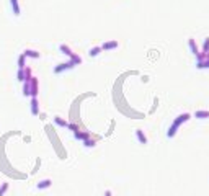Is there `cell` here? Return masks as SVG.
Here are the masks:
<instances>
[{"instance_id":"8","label":"cell","mask_w":209,"mask_h":196,"mask_svg":"<svg viewBox=\"0 0 209 196\" xmlns=\"http://www.w3.org/2000/svg\"><path fill=\"white\" fill-rule=\"evenodd\" d=\"M194 118H196V119H206V118H209V111L198 110V111H194Z\"/></svg>"},{"instance_id":"19","label":"cell","mask_w":209,"mask_h":196,"mask_svg":"<svg viewBox=\"0 0 209 196\" xmlns=\"http://www.w3.org/2000/svg\"><path fill=\"white\" fill-rule=\"evenodd\" d=\"M25 59H26V57H25V54H21V56L18 57V69H20V70L26 69V65H25Z\"/></svg>"},{"instance_id":"16","label":"cell","mask_w":209,"mask_h":196,"mask_svg":"<svg viewBox=\"0 0 209 196\" xmlns=\"http://www.w3.org/2000/svg\"><path fill=\"white\" fill-rule=\"evenodd\" d=\"M196 67H198V69H209V59L198 61V62H196Z\"/></svg>"},{"instance_id":"14","label":"cell","mask_w":209,"mask_h":196,"mask_svg":"<svg viewBox=\"0 0 209 196\" xmlns=\"http://www.w3.org/2000/svg\"><path fill=\"white\" fill-rule=\"evenodd\" d=\"M102 46H95V48H92L90 51H88V54H90V57H97L100 53H102Z\"/></svg>"},{"instance_id":"5","label":"cell","mask_w":209,"mask_h":196,"mask_svg":"<svg viewBox=\"0 0 209 196\" xmlns=\"http://www.w3.org/2000/svg\"><path fill=\"white\" fill-rule=\"evenodd\" d=\"M31 113L34 116L39 114V103H38V98H31Z\"/></svg>"},{"instance_id":"26","label":"cell","mask_w":209,"mask_h":196,"mask_svg":"<svg viewBox=\"0 0 209 196\" xmlns=\"http://www.w3.org/2000/svg\"><path fill=\"white\" fill-rule=\"evenodd\" d=\"M105 196H111V191H110V190H106V191H105Z\"/></svg>"},{"instance_id":"13","label":"cell","mask_w":209,"mask_h":196,"mask_svg":"<svg viewBox=\"0 0 209 196\" xmlns=\"http://www.w3.org/2000/svg\"><path fill=\"white\" fill-rule=\"evenodd\" d=\"M23 54H25V57H34V59H38V57H39V53H38V51H33V49H26Z\"/></svg>"},{"instance_id":"27","label":"cell","mask_w":209,"mask_h":196,"mask_svg":"<svg viewBox=\"0 0 209 196\" xmlns=\"http://www.w3.org/2000/svg\"><path fill=\"white\" fill-rule=\"evenodd\" d=\"M204 59H209V54H207V56H206V57H204Z\"/></svg>"},{"instance_id":"25","label":"cell","mask_w":209,"mask_h":196,"mask_svg":"<svg viewBox=\"0 0 209 196\" xmlns=\"http://www.w3.org/2000/svg\"><path fill=\"white\" fill-rule=\"evenodd\" d=\"M70 131H74V133H77V131H78V126L77 124H74V123H69V126H67Z\"/></svg>"},{"instance_id":"11","label":"cell","mask_w":209,"mask_h":196,"mask_svg":"<svg viewBox=\"0 0 209 196\" xmlns=\"http://www.w3.org/2000/svg\"><path fill=\"white\" fill-rule=\"evenodd\" d=\"M136 136H137V139H139L141 144H147V137H146L142 129H136Z\"/></svg>"},{"instance_id":"15","label":"cell","mask_w":209,"mask_h":196,"mask_svg":"<svg viewBox=\"0 0 209 196\" xmlns=\"http://www.w3.org/2000/svg\"><path fill=\"white\" fill-rule=\"evenodd\" d=\"M54 123H56L57 126H62V128H67V126H69V123H67L66 119H62L61 116H56V118H54Z\"/></svg>"},{"instance_id":"3","label":"cell","mask_w":209,"mask_h":196,"mask_svg":"<svg viewBox=\"0 0 209 196\" xmlns=\"http://www.w3.org/2000/svg\"><path fill=\"white\" fill-rule=\"evenodd\" d=\"M30 82H31V98H36L38 97V78L33 77Z\"/></svg>"},{"instance_id":"20","label":"cell","mask_w":209,"mask_h":196,"mask_svg":"<svg viewBox=\"0 0 209 196\" xmlns=\"http://www.w3.org/2000/svg\"><path fill=\"white\" fill-rule=\"evenodd\" d=\"M203 54L204 56H207L209 54V36L204 39V43H203Z\"/></svg>"},{"instance_id":"2","label":"cell","mask_w":209,"mask_h":196,"mask_svg":"<svg viewBox=\"0 0 209 196\" xmlns=\"http://www.w3.org/2000/svg\"><path fill=\"white\" fill-rule=\"evenodd\" d=\"M190 118H191V114H190V113H183V114H178V118L173 121V124H177V126L180 128V126L183 124V123H186V121H188Z\"/></svg>"},{"instance_id":"4","label":"cell","mask_w":209,"mask_h":196,"mask_svg":"<svg viewBox=\"0 0 209 196\" xmlns=\"http://www.w3.org/2000/svg\"><path fill=\"white\" fill-rule=\"evenodd\" d=\"M74 137L80 139V141H87V139H90V133H87V131H77V133H74Z\"/></svg>"},{"instance_id":"12","label":"cell","mask_w":209,"mask_h":196,"mask_svg":"<svg viewBox=\"0 0 209 196\" xmlns=\"http://www.w3.org/2000/svg\"><path fill=\"white\" fill-rule=\"evenodd\" d=\"M23 95L31 97V82H23Z\"/></svg>"},{"instance_id":"6","label":"cell","mask_w":209,"mask_h":196,"mask_svg":"<svg viewBox=\"0 0 209 196\" xmlns=\"http://www.w3.org/2000/svg\"><path fill=\"white\" fill-rule=\"evenodd\" d=\"M188 46H190V49H191V53H193L194 56H198V54H201V53H199V49H198V46H196V41H194L193 38H190V39H188Z\"/></svg>"},{"instance_id":"21","label":"cell","mask_w":209,"mask_h":196,"mask_svg":"<svg viewBox=\"0 0 209 196\" xmlns=\"http://www.w3.org/2000/svg\"><path fill=\"white\" fill-rule=\"evenodd\" d=\"M7 190H8V183H2V186H0V196H3L7 193Z\"/></svg>"},{"instance_id":"22","label":"cell","mask_w":209,"mask_h":196,"mask_svg":"<svg viewBox=\"0 0 209 196\" xmlns=\"http://www.w3.org/2000/svg\"><path fill=\"white\" fill-rule=\"evenodd\" d=\"M95 141H93V139H87V141H83V146L85 147H93V146H95Z\"/></svg>"},{"instance_id":"24","label":"cell","mask_w":209,"mask_h":196,"mask_svg":"<svg viewBox=\"0 0 209 196\" xmlns=\"http://www.w3.org/2000/svg\"><path fill=\"white\" fill-rule=\"evenodd\" d=\"M70 61H74V64H75V65H78V64H82V57L75 54V56H74V57H72V59H70Z\"/></svg>"},{"instance_id":"1","label":"cell","mask_w":209,"mask_h":196,"mask_svg":"<svg viewBox=\"0 0 209 196\" xmlns=\"http://www.w3.org/2000/svg\"><path fill=\"white\" fill-rule=\"evenodd\" d=\"M72 67H75L74 61L62 62V64H59V65H56V67H54V74H61V72H64V70H69V69H72Z\"/></svg>"},{"instance_id":"10","label":"cell","mask_w":209,"mask_h":196,"mask_svg":"<svg viewBox=\"0 0 209 196\" xmlns=\"http://www.w3.org/2000/svg\"><path fill=\"white\" fill-rule=\"evenodd\" d=\"M51 185H52V181L47 178V180H41V181H39V183L36 185V186H38V190H46V188H49Z\"/></svg>"},{"instance_id":"7","label":"cell","mask_w":209,"mask_h":196,"mask_svg":"<svg viewBox=\"0 0 209 196\" xmlns=\"http://www.w3.org/2000/svg\"><path fill=\"white\" fill-rule=\"evenodd\" d=\"M114 48H118V41H108V43H103L102 44L103 51H110V49H114Z\"/></svg>"},{"instance_id":"17","label":"cell","mask_w":209,"mask_h":196,"mask_svg":"<svg viewBox=\"0 0 209 196\" xmlns=\"http://www.w3.org/2000/svg\"><path fill=\"white\" fill-rule=\"evenodd\" d=\"M10 3H12V8H13V13L18 17L20 15V5H18V0H10Z\"/></svg>"},{"instance_id":"18","label":"cell","mask_w":209,"mask_h":196,"mask_svg":"<svg viewBox=\"0 0 209 196\" xmlns=\"http://www.w3.org/2000/svg\"><path fill=\"white\" fill-rule=\"evenodd\" d=\"M177 131H178V126H177V124H172V126L168 128V131H167V136H168V137H175Z\"/></svg>"},{"instance_id":"23","label":"cell","mask_w":209,"mask_h":196,"mask_svg":"<svg viewBox=\"0 0 209 196\" xmlns=\"http://www.w3.org/2000/svg\"><path fill=\"white\" fill-rule=\"evenodd\" d=\"M17 77H18V80H20V82H25V69H23V70H18Z\"/></svg>"},{"instance_id":"9","label":"cell","mask_w":209,"mask_h":196,"mask_svg":"<svg viewBox=\"0 0 209 196\" xmlns=\"http://www.w3.org/2000/svg\"><path fill=\"white\" fill-rule=\"evenodd\" d=\"M59 49H61V53H64V54H66V56H69V57H70V59H72V57H74V56H75L74 53H72V49H70V48H69L67 44H61V46H59Z\"/></svg>"}]
</instances>
